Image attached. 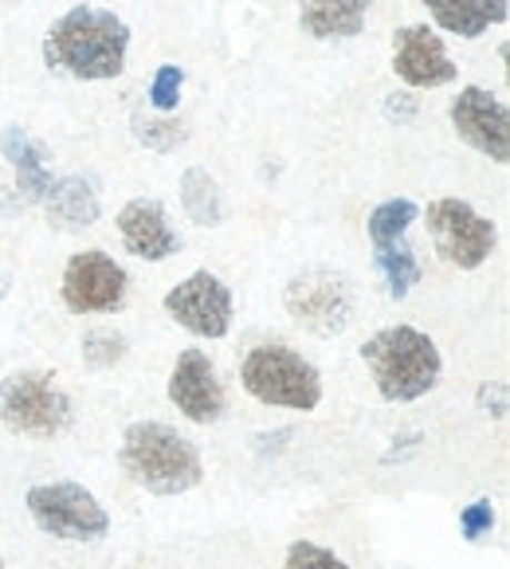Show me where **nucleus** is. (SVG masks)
<instances>
[{
    "label": "nucleus",
    "instance_id": "f257e3e1",
    "mask_svg": "<svg viewBox=\"0 0 510 569\" xmlns=\"http://www.w3.org/2000/svg\"><path fill=\"white\" fill-rule=\"evenodd\" d=\"M43 63L56 76L79 79V83H102L126 71L130 51V24L110 9L76 4L56 20L43 36Z\"/></svg>",
    "mask_w": 510,
    "mask_h": 569
},
{
    "label": "nucleus",
    "instance_id": "f03ea898",
    "mask_svg": "<svg viewBox=\"0 0 510 569\" xmlns=\"http://www.w3.org/2000/svg\"><path fill=\"white\" fill-rule=\"evenodd\" d=\"M118 463L150 495H184L204 479L201 448L161 420H138L122 432Z\"/></svg>",
    "mask_w": 510,
    "mask_h": 569
},
{
    "label": "nucleus",
    "instance_id": "7ed1b4c3",
    "mask_svg": "<svg viewBox=\"0 0 510 569\" xmlns=\"http://www.w3.org/2000/svg\"><path fill=\"white\" fill-rule=\"evenodd\" d=\"M361 361L373 373L377 393L389 405H409L420 401L424 393H432L436 381L443 373V358L436 350V342L417 327H386L373 338H366L361 346Z\"/></svg>",
    "mask_w": 510,
    "mask_h": 569
},
{
    "label": "nucleus",
    "instance_id": "20e7f679",
    "mask_svg": "<svg viewBox=\"0 0 510 569\" xmlns=\"http://www.w3.org/2000/svg\"><path fill=\"white\" fill-rule=\"evenodd\" d=\"M240 386L243 393L271 409L314 412L322 405V373L283 342H263L248 350L240 366Z\"/></svg>",
    "mask_w": 510,
    "mask_h": 569
},
{
    "label": "nucleus",
    "instance_id": "39448f33",
    "mask_svg": "<svg viewBox=\"0 0 510 569\" xmlns=\"http://www.w3.org/2000/svg\"><path fill=\"white\" fill-rule=\"evenodd\" d=\"M0 420L28 440H56L71 428L76 409L56 373L48 369H17L0 381Z\"/></svg>",
    "mask_w": 510,
    "mask_h": 569
},
{
    "label": "nucleus",
    "instance_id": "423d86ee",
    "mask_svg": "<svg viewBox=\"0 0 510 569\" xmlns=\"http://www.w3.org/2000/svg\"><path fill=\"white\" fill-rule=\"evenodd\" d=\"M32 522L43 535L59 538V542H99L110 530V515L83 483H36L24 499Z\"/></svg>",
    "mask_w": 510,
    "mask_h": 569
},
{
    "label": "nucleus",
    "instance_id": "0eeeda50",
    "mask_svg": "<svg viewBox=\"0 0 510 569\" xmlns=\"http://www.w3.org/2000/svg\"><path fill=\"white\" fill-rule=\"evenodd\" d=\"M424 224L432 236V248L443 263H452L460 271H476L491 260L494 243H499V228L476 212L460 197H436L424 209Z\"/></svg>",
    "mask_w": 510,
    "mask_h": 569
},
{
    "label": "nucleus",
    "instance_id": "6e6552de",
    "mask_svg": "<svg viewBox=\"0 0 510 569\" xmlns=\"http://www.w3.org/2000/svg\"><path fill=\"white\" fill-rule=\"evenodd\" d=\"M283 307L302 330L318 338H334L353 319V287L334 268H307L287 279Z\"/></svg>",
    "mask_w": 510,
    "mask_h": 569
},
{
    "label": "nucleus",
    "instance_id": "1a4fd4ad",
    "mask_svg": "<svg viewBox=\"0 0 510 569\" xmlns=\"http://www.w3.org/2000/svg\"><path fill=\"white\" fill-rule=\"evenodd\" d=\"M59 295L71 315H114L126 307L130 276L114 256H107L102 248H87L68 260Z\"/></svg>",
    "mask_w": 510,
    "mask_h": 569
},
{
    "label": "nucleus",
    "instance_id": "9d476101",
    "mask_svg": "<svg viewBox=\"0 0 510 569\" xmlns=\"http://www.w3.org/2000/svg\"><path fill=\"white\" fill-rule=\"evenodd\" d=\"M166 315L197 338H228V330H232V291L212 271H193L166 295Z\"/></svg>",
    "mask_w": 510,
    "mask_h": 569
},
{
    "label": "nucleus",
    "instance_id": "9b49d317",
    "mask_svg": "<svg viewBox=\"0 0 510 569\" xmlns=\"http://www.w3.org/2000/svg\"><path fill=\"white\" fill-rule=\"evenodd\" d=\"M452 126L460 142H468L476 153L491 158L494 166L510 161V110L487 87H463L452 102Z\"/></svg>",
    "mask_w": 510,
    "mask_h": 569
},
{
    "label": "nucleus",
    "instance_id": "f8f14e48",
    "mask_svg": "<svg viewBox=\"0 0 510 569\" xmlns=\"http://www.w3.org/2000/svg\"><path fill=\"white\" fill-rule=\"evenodd\" d=\"M169 401L177 405V412H184V417L193 420V425H217L224 417L228 397L209 353L184 350L177 358L173 373H169Z\"/></svg>",
    "mask_w": 510,
    "mask_h": 569
},
{
    "label": "nucleus",
    "instance_id": "ddd939ff",
    "mask_svg": "<svg viewBox=\"0 0 510 569\" xmlns=\"http://www.w3.org/2000/svg\"><path fill=\"white\" fill-rule=\"evenodd\" d=\"M393 71L417 91H432L456 79L452 56L443 51V40L428 24H404L393 36Z\"/></svg>",
    "mask_w": 510,
    "mask_h": 569
},
{
    "label": "nucleus",
    "instance_id": "4468645a",
    "mask_svg": "<svg viewBox=\"0 0 510 569\" xmlns=\"http://www.w3.org/2000/svg\"><path fill=\"white\" fill-rule=\"evenodd\" d=\"M118 236H122L126 251H134L138 260L146 263L169 260L181 248V236L173 232L166 209L153 197H134L130 204H122V212H118Z\"/></svg>",
    "mask_w": 510,
    "mask_h": 569
},
{
    "label": "nucleus",
    "instance_id": "2eb2a0df",
    "mask_svg": "<svg viewBox=\"0 0 510 569\" xmlns=\"http://www.w3.org/2000/svg\"><path fill=\"white\" fill-rule=\"evenodd\" d=\"M0 150H4V158H9L12 169H17L20 197H24L28 204H43L51 181H56V177H51V169H48V150H43L32 134H28L24 126H9V130H4V138H0Z\"/></svg>",
    "mask_w": 510,
    "mask_h": 569
},
{
    "label": "nucleus",
    "instance_id": "dca6fc26",
    "mask_svg": "<svg viewBox=\"0 0 510 569\" xmlns=\"http://www.w3.org/2000/svg\"><path fill=\"white\" fill-rule=\"evenodd\" d=\"M373 0H299V28L310 40H350L366 28Z\"/></svg>",
    "mask_w": 510,
    "mask_h": 569
},
{
    "label": "nucleus",
    "instance_id": "f3484780",
    "mask_svg": "<svg viewBox=\"0 0 510 569\" xmlns=\"http://www.w3.org/2000/svg\"><path fill=\"white\" fill-rule=\"evenodd\" d=\"M43 212H48V224L59 232H83L99 220L102 204L83 177H59L43 197Z\"/></svg>",
    "mask_w": 510,
    "mask_h": 569
},
{
    "label": "nucleus",
    "instance_id": "a211bd4d",
    "mask_svg": "<svg viewBox=\"0 0 510 569\" xmlns=\"http://www.w3.org/2000/svg\"><path fill=\"white\" fill-rule=\"evenodd\" d=\"M443 32L460 40H479L491 24H507V0H420Z\"/></svg>",
    "mask_w": 510,
    "mask_h": 569
},
{
    "label": "nucleus",
    "instance_id": "6ab92c4d",
    "mask_svg": "<svg viewBox=\"0 0 510 569\" xmlns=\"http://www.w3.org/2000/svg\"><path fill=\"white\" fill-rule=\"evenodd\" d=\"M181 204H184V212H189V220L201 224V228H212V224L224 220V197H220V184H217V177L201 166L184 169Z\"/></svg>",
    "mask_w": 510,
    "mask_h": 569
},
{
    "label": "nucleus",
    "instance_id": "aec40b11",
    "mask_svg": "<svg viewBox=\"0 0 510 569\" xmlns=\"http://www.w3.org/2000/svg\"><path fill=\"white\" fill-rule=\"evenodd\" d=\"M420 217V204L409 201V197H393V201H381L366 220V232H369V243L373 248H386V243H397L404 240L412 224Z\"/></svg>",
    "mask_w": 510,
    "mask_h": 569
},
{
    "label": "nucleus",
    "instance_id": "412c9836",
    "mask_svg": "<svg viewBox=\"0 0 510 569\" xmlns=\"http://www.w3.org/2000/svg\"><path fill=\"white\" fill-rule=\"evenodd\" d=\"M373 256H377V271L386 276L389 291H393L397 299H404L420 279V263H417V256H412V248L404 240H397V243H386V248H373Z\"/></svg>",
    "mask_w": 510,
    "mask_h": 569
},
{
    "label": "nucleus",
    "instance_id": "4be33fe9",
    "mask_svg": "<svg viewBox=\"0 0 510 569\" xmlns=\"http://www.w3.org/2000/svg\"><path fill=\"white\" fill-rule=\"evenodd\" d=\"M130 126H134V138L146 146V150L153 153H169L177 150V146L184 142V126L173 122V118H146V114H134L130 118Z\"/></svg>",
    "mask_w": 510,
    "mask_h": 569
},
{
    "label": "nucleus",
    "instance_id": "5701e85b",
    "mask_svg": "<svg viewBox=\"0 0 510 569\" xmlns=\"http://www.w3.org/2000/svg\"><path fill=\"white\" fill-rule=\"evenodd\" d=\"M126 358V335L102 327V330H87L83 335V361L91 369H110Z\"/></svg>",
    "mask_w": 510,
    "mask_h": 569
},
{
    "label": "nucleus",
    "instance_id": "b1692460",
    "mask_svg": "<svg viewBox=\"0 0 510 569\" xmlns=\"http://www.w3.org/2000/svg\"><path fill=\"white\" fill-rule=\"evenodd\" d=\"M283 569H350L342 558H338L334 550H327V546L318 542H291L287 546V558H283Z\"/></svg>",
    "mask_w": 510,
    "mask_h": 569
},
{
    "label": "nucleus",
    "instance_id": "393cba45",
    "mask_svg": "<svg viewBox=\"0 0 510 569\" xmlns=\"http://www.w3.org/2000/svg\"><path fill=\"white\" fill-rule=\"evenodd\" d=\"M181 87H184V71L177 63H161L158 76H153V87H150V99L158 110H177V99H181Z\"/></svg>",
    "mask_w": 510,
    "mask_h": 569
},
{
    "label": "nucleus",
    "instance_id": "a878e982",
    "mask_svg": "<svg viewBox=\"0 0 510 569\" xmlns=\"http://www.w3.org/2000/svg\"><path fill=\"white\" fill-rule=\"evenodd\" d=\"M491 527H494V507H491V499H476L471 507H463L460 530H463V538H468V542H479L483 535H491Z\"/></svg>",
    "mask_w": 510,
    "mask_h": 569
},
{
    "label": "nucleus",
    "instance_id": "bb28decb",
    "mask_svg": "<svg viewBox=\"0 0 510 569\" xmlns=\"http://www.w3.org/2000/svg\"><path fill=\"white\" fill-rule=\"evenodd\" d=\"M386 118L389 122H412V118H417V99H412V94H389L386 99Z\"/></svg>",
    "mask_w": 510,
    "mask_h": 569
},
{
    "label": "nucleus",
    "instance_id": "cd10ccee",
    "mask_svg": "<svg viewBox=\"0 0 510 569\" xmlns=\"http://www.w3.org/2000/svg\"><path fill=\"white\" fill-rule=\"evenodd\" d=\"M0 569H4V561H0Z\"/></svg>",
    "mask_w": 510,
    "mask_h": 569
}]
</instances>
